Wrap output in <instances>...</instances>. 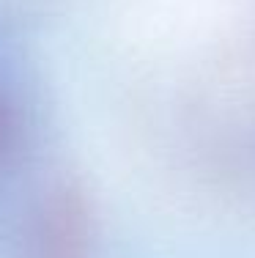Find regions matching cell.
<instances>
[{
    "instance_id": "1",
    "label": "cell",
    "mask_w": 255,
    "mask_h": 258,
    "mask_svg": "<svg viewBox=\"0 0 255 258\" xmlns=\"http://www.w3.org/2000/svg\"><path fill=\"white\" fill-rule=\"evenodd\" d=\"M36 258H88L94 247V209L77 184H55L39 201L30 223Z\"/></svg>"
},
{
    "instance_id": "2",
    "label": "cell",
    "mask_w": 255,
    "mask_h": 258,
    "mask_svg": "<svg viewBox=\"0 0 255 258\" xmlns=\"http://www.w3.org/2000/svg\"><path fill=\"white\" fill-rule=\"evenodd\" d=\"M17 146V110L11 99L0 91V168L9 162Z\"/></svg>"
}]
</instances>
